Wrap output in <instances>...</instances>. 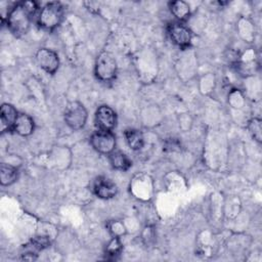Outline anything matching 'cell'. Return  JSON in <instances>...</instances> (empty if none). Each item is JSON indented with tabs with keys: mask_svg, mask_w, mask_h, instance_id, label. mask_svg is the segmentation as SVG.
I'll list each match as a JSON object with an SVG mask.
<instances>
[{
	"mask_svg": "<svg viewBox=\"0 0 262 262\" xmlns=\"http://www.w3.org/2000/svg\"><path fill=\"white\" fill-rule=\"evenodd\" d=\"M38 10L35 1H21L13 5L5 19L7 28L16 37H20L29 31L34 15Z\"/></svg>",
	"mask_w": 262,
	"mask_h": 262,
	"instance_id": "obj_1",
	"label": "cell"
},
{
	"mask_svg": "<svg viewBox=\"0 0 262 262\" xmlns=\"http://www.w3.org/2000/svg\"><path fill=\"white\" fill-rule=\"evenodd\" d=\"M118 73V64L115 56L110 51H101L94 64L95 77L104 83H108L115 80Z\"/></svg>",
	"mask_w": 262,
	"mask_h": 262,
	"instance_id": "obj_2",
	"label": "cell"
},
{
	"mask_svg": "<svg viewBox=\"0 0 262 262\" xmlns=\"http://www.w3.org/2000/svg\"><path fill=\"white\" fill-rule=\"evenodd\" d=\"M63 18V7L59 2L46 3L38 14V25L46 30L52 31L57 28Z\"/></svg>",
	"mask_w": 262,
	"mask_h": 262,
	"instance_id": "obj_3",
	"label": "cell"
},
{
	"mask_svg": "<svg viewBox=\"0 0 262 262\" xmlns=\"http://www.w3.org/2000/svg\"><path fill=\"white\" fill-rule=\"evenodd\" d=\"M88 119V113L84 104L80 101H71L66 106L63 113L64 123L74 131L81 130L85 127Z\"/></svg>",
	"mask_w": 262,
	"mask_h": 262,
	"instance_id": "obj_4",
	"label": "cell"
},
{
	"mask_svg": "<svg viewBox=\"0 0 262 262\" xmlns=\"http://www.w3.org/2000/svg\"><path fill=\"white\" fill-rule=\"evenodd\" d=\"M175 69L179 78L183 81L192 79L198 70V59L195 52L191 48L181 50L176 63Z\"/></svg>",
	"mask_w": 262,
	"mask_h": 262,
	"instance_id": "obj_5",
	"label": "cell"
},
{
	"mask_svg": "<svg viewBox=\"0 0 262 262\" xmlns=\"http://www.w3.org/2000/svg\"><path fill=\"white\" fill-rule=\"evenodd\" d=\"M167 34L173 44L178 46L180 50L190 48L193 33L191 29L184 23L171 21L167 25Z\"/></svg>",
	"mask_w": 262,
	"mask_h": 262,
	"instance_id": "obj_6",
	"label": "cell"
},
{
	"mask_svg": "<svg viewBox=\"0 0 262 262\" xmlns=\"http://www.w3.org/2000/svg\"><path fill=\"white\" fill-rule=\"evenodd\" d=\"M91 146L99 154L108 156L116 149L117 138L113 131L96 130L89 138Z\"/></svg>",
	"mask_w": 262,
	"mask_h": 262,
	"instance_id": "obj_7",
	"label": "cell"
},
{
	"mask_svg": "<svg viewBox=\"0 0 262 262\" xmlns=\"http://www.w3.org/2000/svg\"><path fill=\"white\" fill-rule=\"evenodd\" d=\"M38 66L47 74L53 75L59 67L58 54L49 48L43 47L37 50L35 55Z\"/></svg>",
	"mask_w": 262,
	"mask_h": 262,
	"instance_id": "obj_8",
	"label": "cell"
},
{
	"mask_svg": "<svg viewBox=\"0 0 262 262\" xmlns=\"http://www.w3.org/2000/svg\"><path fill=\"white\" fill-rule=\"evenodd\" d=\"M117 114L116 112L108 105H100L97 107L94 121L97 130L102 131H113L117 126Z\"/></svg>",
	"mask_w": 262,
	"mask_h": 262,
	"instance_id": "obj_9",
	"label": "cell"
},
{
	"mask_svg": "<svg viewBox=\"0 0 262 262\" xmlns=\"http://www.w3.org/2000/svg\"><path fill=\"white\" fill-rule=\"evenodd\" d=\"M92 191L99 199L110 200L118 193V187L111 179L99 176L93 180Z\"/></svg>",
	"mask_w": 262,
	"mask_h": 262,
	"instance_id": "obj_10",
	"label": "cell"
},
{
	"mask_svg": "<svg viewBox=\"0 0 262 262\" xmlns=\"http://www.w3.org/2000/svg\"><path fill=\"white\" fill-rule=\"evenodd\" d=\"M50 245L49 236L47 235H39L35 236L28 244L24 245L23 259L25 260H35L40 251H43Z\"/></svg>",
	"mask_w": 262,
	"mask_h": 262,
	"instance_id": "obj_11",
	"label": "cell"
},
{
	"mask_svg": "<svg viewBox=\"0 0 262 262\" xmlns=\"http://www.w3.org/2000/svg\"><path fill=\"white\" fill-rule=\"evenodd\" d=\"M149 50H143L136 57V67L140 75H147L148 77L157 75V60L154 58Z\"/></svg>",
	"mask_w": 262,
	"mask_h": 262,
	"instance_id": "obj_12",
	"label": "cell"
},
{
	"mask_svg": "<svg viewBox=\"0 0 262 262\" xmlns=\"http://www.w3.org/2000/svg\"><path fill=\"white\" fill-rule=\"evenodd\" d=\"M19 113L10 103H3L0 108V120H1V132L5 133L13 130L15 120Z\"/></svg>",
	"mask_w": 262,
	"mask_h": 262,
	"instance_id": "obj_13",
	"label": "cell"
},
{
	"mask_svg": "<svg viewBox=\"0 0 262 262\" xmlns=\"http://www.w3.org/2000/svg\"><path fill=\"white\" fill-rule=\"evenodd\" d=\"M236 31L239 38L248 43L252 44L256 38V28L254 23L247 16H241L236 23Z\"/></svg>",
	"mask_w": 262,
	"mask_h": 262,
	"instance_id": "obj_14",
	"label": "cell"
},
{
	"mask_svg": "<svg viewBox=\"0 0 262 262\" xmlns=\"http://www.w3.org/2000/svg\"><path fill=\"white\" fill-rule=\"evenodd\" d=\"M34 129H35V123L33 118L27 114L19 113L15 120L12 131H14L19 136L27 137L34 132Z\"/></svg>",
	"mask_w": 262,
	"mask_h": 262,
	"instance_id": "obj_15",
	"label": "cell"
},
{
	"mask_svg": "<svg viewBox=\"0 0 262 262\" xmlns=\"http://www.w3.org/2000/svg\"><path fill=\"white\" fill-rule=\"evenodd\" d=\"M227 101L228 105L234 112H244L245 107L247 106V96L245 95L244 91L238 88L230 89Z\"/></svg>",
	"mask_w": 262,
	"mask_h": 262,
	"instance_id": "obj_16",
	"label": "cell"
},
{
	"mask_svg": "<svg viewBox=\"0 0 262 262\" xmlns=\"http://www.w3.org/2000/svg\"><path fill=\"white\" fill-rule=\"evenodd\" d=\"M169 9L177 21L184 23L190 16V7L185 1H172L169 3Z\"/></svg>",
	"mask_w": 262,
	"mask_h": 262,
	"instance_id": "obj_17",
	"label": "cell"
},
{
	"mask_svg": "<svg viewBox=\"0 0 262 262\" xmlns=\"http://www.w3.org/2000/svg\"><path fill=\"white\" fill-rule=\"evenodd\" d=\"M108 162L111 166L119 171H127L131 166L132 162L126 154L121 150H114L108 156Z\"/></svg>",
	"mask_w": 262,
	"mask_h": 262,
	"instance_id": "obj_18",
	"label": "cell"
},
{
	"mask_svg": "<svg viewBox=\"0 0 262 262\" xmlns=\"http://www.w3.org/2000/svg\"><path fill=\"white\" fill-rule=\"evenodd\" d=\"M18 177V169L7 163H2L0 167V182L2 186H9L16 181Z\"/></svg>",
	"mask_w": 262,
	"mask_h": 262,
	"instance_id": "obj_19",
	"label": "cell"
},
{
	"mask_svg": "<svg viewBox=\"0 0 262 262\" xmlns=\"http://www.w3.org/2000/svg\"><path fill=\"white\" fill-rule=\"evenodd\" d=\"M124 136H125L126 143L132 150L136 151L143 147L144 137H143V134L141 131H139L137 129L129 128V129L125 130Z\"/></svg>",
	"mask_w": 262,
	"mask_h": 262,
	"instance_id": "obj_20",
	"label": "cell"
},
{
	"mask_svg": "<svg viewBox=\"0 0 262 262\" xmlns=\"http://www.w3.org/2000/svg\"><path fill=\"white\" fill-rule=\"evenodd\" d=\"M216 87V77L212 73H207L203 75L199 80L200 92L204 95H209L215 90Z\"/></svg>",
	"mask_w": 262,
	"mask_h": 262,
	"instance_id": "obj_21",
	"label": "cell"
},
{
	"mask_svg": "<svg viewBox=\"0 0 262 262\" xmlns=\"http://www.w3.org/2000/svg\"><path fill=\"white\" fill-rule=\"evenodd\" d=\"M67 151H69V150L64 147H56L52 150V152L50 155V160L56 168L64 169V168H67L66 164L70 165V162H67V158H70L71 155L70 154L66 155Z\"/></svg>",
	"mask_w": 262,
	"mask_h": 262,
	"instance_id": "obj_22",
	"label": "cell"
},
{
	"mask_svg": "<svg viewBox=\"0 0 262 262\" xmlns=\"http://www.w3.org/2000/svg\"><path fill=\"white\" fill-rule=\"evenodd\" d=\"M247 128L253 137L255 141L258 143L261 142L262 140V123L261 120L257 117H252L248 120L247 122Z\"/></svg>",
	"mask_w": 262,
	"mask_h": 262,
	"instance_id": "obj_23",
	"label": "cell"
},
{
	"mask_svg": "<svg viewBox=\"0 0 262 262\" xmlns=\"http://www.w3.org/2000/svg\"><path fill=\"white\" fill-rule=\"evenodd\" d=\"M122 250H123V246H122L120 237L113 236L112 239L108 242V244L105 247V251H104L105 257L107 259L114 260L121 254Z\"/></svg>",
	"mask_w": 262,
	"mask_h": 262,
	"instance_id": "obj_24",
	"label": "cell"
},
{
	"mask_svg": "<svg viewBox=\"0 0 262 262\" xmlns=\"http://www.w3.org/2000/svg\"><path fill=\"white\" fill-rule=\"evenodd\" d=\"M106 227L113 236L121 237L127 233V227L122 220H111Z\"/></svg>",
	"mask_w": 262,
	"mask_h": 262,
	"instance_id": "obj_25",
	"label": "cell"
},
{
	"mask_svg": "<svg viewBox=\"0 0 262 262\" xmlns=\"http://www.w3.org/2000/svg\"><path fill=\"white\" fill-rule=\"evenodd\" d=\"M247 236H244V235H239V234H237V241H238V243H236V241L233 238V239H231V242H230V244H229V246H228V248H229V250L230 251H232L234 254H238V253H241L242 251H245L246 250V248L248 247V242H247Z\"/></svg>",
	"mask_w": 262,
	"mask_h": 262,
	"instance_id": "obj_26",
	"label": "cell"
},
{
	"mask_svg": "<svg viewBox=\"0 0 262 262\" xmlns=\"http://www.w3.org/2000/svg\"><path fill=\"white\" fill-rule=\"evenodd\" d=\"M145 114H148V116L147 115H143L142 114V118H144V120H143V124L144 125H155V124H157L158 122H159V120H158V118L160 117V113H158L157 114V108L156 107H151V106H148L146 110H145V112H144Z\"/></svg>",
	"mask_w": 262,
	"mask_h": 262,
	"instance_id": "obj_27",
	"label": "cell"
},
{
	"mask_svg": "<svg viewBox=\"0 0 262 262\" xmlns=\"http://www.w3.org/2000/svg\"><path fill=\"white\" fill-rule=\"evenodd\" d=\"M178 124H179V128L183 131H188L192 125V119L189 116V114L185 113V114H181L178 117Z\"/></svg>",
	"mask_w": 262,
	"mask_h": 262,
	"instance_id": "obj_28",
	"label": "cell"
}]
</instances>
